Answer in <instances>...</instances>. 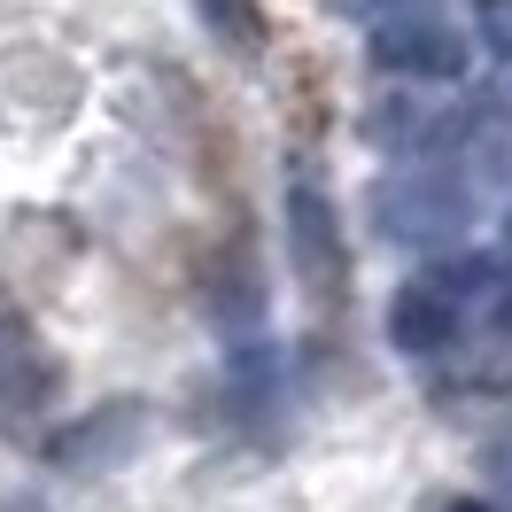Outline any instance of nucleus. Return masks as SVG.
Segmentation results:
<instances>
[{"instance_id":"5","label":"nucleus","mask_w":512,"mask_h":512,"mask_svg":"<svg viewBox=\"0 0 512 512\" xmlns=\"http://www.w3.org/2000/svg\"><path fill=\"white\" fill-rule=\"evenodd\" d=\"M435 86H396V94L365 117V132L381 140V148H404V156H435V148H450V132H466V117H450V109H435Z\"/></svg>"},{"instance_id":"13","label":"nucleus","mask_w":512,"mask_h":512,"mask_svg":"<svg viewBox=\"0 0 512 512\" xmlns=\"http://www.w3.org/2000/svg\"><path fill=\"white\" fill-rule=\"evenodd\" d=\"M427 512H505V505H497V497H435Z\"/></svg>"},{"instance_id":"11","label":"nucleus","mask_w":512,"mask_h":512,"mask_svg":"<svg viewBox=\"0 0 512 512\" xmlns=\"http://www.w3.org/2000/svg\"><path fill=\"white\" fill-rule=\"evenodd\" d=\"M489 497L512 512V427L497 435V443H489Z\"/></svg>"},{"instance_id":"9","label":"nucleus","mask_w":512,"mask_h":512,"mask_svg":"<svg viewBox=\"0 0 512 512\" xmlns=\"http://www.w3.org/2000/svg\"><path fill=\"white\" fill-rule=\"evenodd\" d=\"M474 117H489V125H512V63H497V70L474 86Z\"/></svg>"},{"instance_id":"8","label":"nucleus","mask_w":512,"mask_h":512,"mask_svg":"<svg viewBox=\"0 0 512 512\" xmlns=\"http://www.w3.org/2000/svg\"><path fill=\"white\" fill-rule=\"evenodd\" d=\"M474 32L497 63H512V0H474Z\"/></svg>"},{"instance_id":"15","label":"nucleus","mask_w":512,"mask_h":512,"mask_svg":"<svg viewBox=\"0 0 512 512\" xmlns=\"http://www.w3.org/2000/svg\"><path fill=\"white\" fill-rule=\"evenodd\" d=\"M505 241H512V225H505Z\"/></svg>"},{"instance_id":"7","label":"nucleus","mask_w":512,"mask_h":512,"mask_svg":"<svg viewBox=\"0 0 512 512\" xmlns=\"http://www.w3.org/2000/svg\"><path fill=\"white\" fill-rule=\"evenodd\" d=\"M47 396V357L32 350V334L16 319H0V412H24Z\"/></svg>"},{"instance_id":"10","label":"nucleus","mask_w":512,"mask_h":512,"mask_svg":"<svg viewBox=\"0 0 512 512\" xmlns=\"http://www.w3.org/2000/svg\"><path fill=\"white\" fill-rule=\"evenodd\" d=\"M202 8H210V32H233V39H241V47H256V24H249V16H256V8H249V0H202Z\"/></svg>"},{"instance_id":"2","label":"nucleus","mask_w":512,"mask_h":512,"mask_svg":"<svg viewBox=\"0 0 512 512\" xmlns=\"http://www.w3.org/2000/svg\"><path fill=\"white\" fill-rule=\"evenodd\" d=\"M474 218V187L435 156H412L404 171H388L381 187H373V225H381V241L412 256H443L458 233Z\"/></svg>"},{"instance_id":"3","label":"nucleus","mask_w":512,"mask_h":512,"mask_svg":"<svg viewBox=\"0 0 512 512\" xmlns=\"http://www.w3.org/2000/svg\"><path fill=\"white\" fill-rule=\"evenodd\" d=\"M365 55H373V70L396 78V86H450V78H466V32L443 24V16H427V8L373 24Z\"/></svg>"},{"instance_id":"12","label":"nucleus","mask_w":512,"mask_h":512,"mask_svg":"<svg viewBox=\"0 0 512 512\" xmlns=\"http://www.w3.org/2000/svg\"><path fill=\"white\" fill-rule=\"evenodd\" d=\"M342 16H357V24H388V16H412V8H427V0H334Z\"/></svg>"},{"instance_id":"6","label":"nucleus","mask_w":512,"mask_h":512,"mask_svg":"<svg viewBox=\"0 0 512 512\" xmlns=\"http://www.w3.org/2000/svg\"><path fill=\"white\" fill-rule=\"evenodd\" d=\"M450 365H458V381H512V288L497 295V311L458 342Z\"/></svg>"},{"instance_id":"14","label":"nucleus","mask_w":512,"mask_h":512,"mask_svg":"<svg viewBox=\"0 0 512 512\" xmlns=\"http://www.w3.org/2000/svg\"><path fill=\"white\" fill-rule=\"evenodd\" d=\"M0 512H39V505H0Z\"/></svg>"},{"instance_id":"1","label":"nucleus","mask_w":512,"mask_h":512,"mask_svg":"<svg viewBox=\"0 0 512 512\" xmlns=\"http://www.w3.org/2000/svg\"><path fill=\"white\" fill-rule=\"evenodd\" d=\"M505 288H512V256H489V249L427 256L412 280L388 295V342L404 357H419V365H450L458 342L497 311Z\"/></svg>"},{"instance_id":"4","label":"nucleus","mask_w":512,"mask_h":512,"mask_svg":"<svg viewBox=\"0 0 512 512\" xmlns=\"http://www.w3.org/2000/svg\"><path fill=\"white\" fill-rule=\"evenodd\" d=\"M288 264H295V288L311 303L342 295V225H334V202L319 194V179L288 187Z\"/></svg>"}]
</instances>
